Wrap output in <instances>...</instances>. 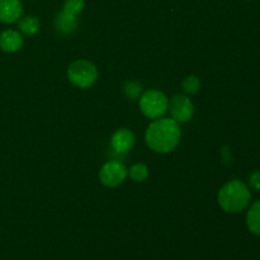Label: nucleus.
<instances>
[{"label":"nucleus","mask_w":260,"mask_h":260,"mask_svg":"<svg viewBox=\"0 0 260 260\" xmlns=\"http://www.w3.org/2000/svg\"><path fill=\"white\" fill-rule=\"evenodd\" d=\"M182 139L180 124L172 117L152 119L145 132V142L156 154H169L175 150Z\"/></svg>","instance_id":"1"},{"label":"nucleus","mask_w":260,"mask_h":260,"mask_svg":"<svg viewBox=\"0 0 260 260\" xmlns=\"http://www.w3.org/2000/svg\"><path fill=\"white\" fill-rule=\"evenodd\" d=\"M217 203L221 210L228 213L241 212L251 203L250 188L240 179L229 180L218 190Z\"/></svg>","instance_id":"2"},{"label":"nucleus","mask_w":260,"mask_h":260,"mask_svg":"<svg viewBox=\"0 0 260 260\" xmlns=\"http://www.w3.org/2000/svg\"><path fill=\"white\" fill-rule=\"evenodd\" d=\"M69 81L79 89H89L96 83L99 71L95 63L86 58H78L69 65L66 71Z\"/></svg>","instance_id":"3"},{"label":"nucleus","mask_w":260,"mask_h":260,"mask_svg":"<svg viewBox=\"0 0 260 260\" xmlns=\"http://www.w3.org/2000/svg\"><path fill=\"white\" fill-rule=\"evenodd\" d=\"M169 107V98L167 94L157 89L144 91L139 98L140 112L149 119L164 117Z\"/></svg>","instance_id":"4"},{"label":"nucleus","mask_w":260,"mask_h":260,"mask_svg":"<svg viewBox=\"0 0 260 260\" xmlns=\"http://www.w3.org/2000/svg\"><path fill=\"white\" fill-rule=\"evenodd\" d=\"M99 182L107 188H117L123 184L128 177V169L119 160H109L99 170Z\"/></svg>","instance_id":"5"},{"label":"nucleus","mask_w":260,"mask_h":260,"mask_svg":"<svg viewBox=\"0 0 260 260\" xmlns=\"http://www.w3.org/2000/svg\"><path fill=\"white\" fill-rule=\"evenodd\" d=\"M168 111L170 112V117L178 123H187L194 116V104L192 99L185 94H177L169 99Z\"/></svg>","instance_id":"6"},{"label":"nucleus","mask_w":260,"mask_h":260,"mask_svg":"<svg viewBox=\"0 0 260 260\" xmlns=\"http://www.w3.org/2000/svg\"><path fill=\"white\" fill-rule=\"evenodd\" d=\"M135 144H136L135 134L126 127L117 128L111 136V147L118 154H126L131 151Z\"/></svg>","instance_id":"7"},{"label":"nucleus","mask_w":260,"mask_h":260,"mask_svg":"<svg viewBox=\"0 0 260 260\" xmlns=\"http://www.w3.org/2000/svg\"><path fill=\"white\" fill-rule=\"evenodd\" d=\"M23 14V5L20 0H0V22L13 24L19 20Z\"/></svg>","instance_id":"8"},{"label":"nucleus","mask_w":260,"mask_h":260,"mask_svg":"<svg viewBox=\"0 0 260 260\" xmlns=\"http://www.w3.org/2000/svg\"><path fill=\"white\" fill-rule=\"evenodd\" d=\"M24 45L23 35L18 29H5L0 32V50L7 53H15Z\"/></svg>","instance_id":"9"},{"label":"nucleus","mask_w":260,"mask_h":260,"mask_svg":"<svg viewBox=\"0 0 260 260\" xmlns=\"http://www.w3.org/2000/svg\"><path fill=\"white\" fill-rule=\"evenodd\" d=\"M55 28L60 35H71L79 27L78 15H73L70 13L61 9L55 17Z\"/></svg>","instance_id":"10"},{"label":"nucleus","mask_w":260,"mask_h":260,"mask_svg":"<svg viewBox=\"0 0 260 260\" xmlns=\"http://www.w3.org/2000/svg\"><path fill=\"white\" fill-rule=\"evenodd\" d=\"M246 226L251 234L260 236V200L249 205L246 212Z\"/></svg>","instance_id":"11"},{"label":"nucleus","mask_w":260,"mask_h":260,"mask_svg":"<svg viewBox=\"0 0 260 260\" xmlns=\"http://www.w3.org/2000/svg\"><path fill=\"white\" fill-rule=\"evenodd\" d=\"M18 30L24 36H35L40 32L41 22L36 15H24L17 22Z\"/></svg>","instance_id":"12"},{"label":"nucleus","mask_w":260,"mask_h":260,"mask_svg":"<svg viewBox=\"0 0 260 260\" xmlns=\"http://www.w3.org/2000/svg\"><path fill=\"white\" fill-rule=\"evenodd\" d=\"M150 170L149 167L144 162H136L128 169V177L134 180L135 183H144L149 178Z\"/></svg>","instance_id":"13"},{"label":"nucleus","mask_w":260,"mask_h":260,"mask_svg":"<svg viewBox=\"0 0 260 260\" xmlns=\"http://www.w3.org/2000/svg\"><path fill=\"white\" fill-rule=\"evenodd\" d=\"M201 86H202V84H201L200 78L197 75H193V74L185 76L184 80L182 81V88L184 90L185 95L188 96L197 94L201 90Z\"/></svg>","instance_id":"14"},{"label":"nucleus","mask_w":260,"mask_h":260,"mask_svg":"<svg viewBox=\"0 0 260 260\" xmlns=\"http://www.w3.org/2000/svg\"><path fill=\"white\" fill-rule=\"evenodd\" d=\"M85 8V0H65L62 10L73 15H79Z\"/></svg>","instance_id":"15"},{"label":"nucleus","mask_w":260,"mask_h":260,"mask_svg":"<svg viewBox=\"0 0 260 260\" xmlns=\"http://www.w3.org/2000/svg\"><path fill=\"white\" fill-rule=\"evenodd\" d=\"M124 94L129 99H139L140 95L142 94L141 84L136 83V81H128L124 85Z\"/></svg>","instance_id":"16"},{"label":"nucleus","mask_w":260,"mask_h":260,"mask_svg":"<svg viewBox=\"0 0 260 260\" xmlns=\"http://www.w3.org/2000/svg\"><path fill=\"white\" fill-rule=\"evenodd\" d=\"M248 185L251 189L260 192V169L254 170V172L249 175Z\"/></svg>","instance_id":"17"},{"label":"nucleus","mask_w":260,"mask_h":260,"mask_svg":"<svg viewBox=\"0 0 260 260\" xmlns=\"http://www.w3.org/2000/svg\"><path fill=\"white\" fill-rule=\"evenodd\" d=\"M246 2H253V0H246Z\"/></svg>","instance_id":"18"}]
</instances>
